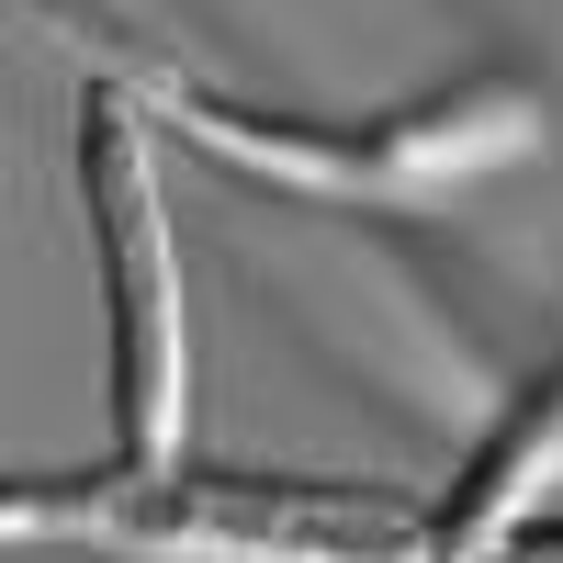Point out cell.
<instances>
[{
	"label": "cell",
	"instance_id": "3957f363",
	"mask_svg": "<svg viewBox=\"0 0 563 563\" xmlns=\"http://www.w3.org/2000/svg\"><path fill=\"white\" fill-rule=\"evenodd\" d=\"M552 474H563V372H552V395L519 406V429H507V440L474 462V474H462V496L440 507V530H429V541H496V530L519 519V507H530Z\"/></svg>",
	"mask_w": 563,
	"mask_h": 563
},
{
	"label": "cell",
	"instance_id": "7a4b0ae2",
	"mask_svg": "<svg viewBox=\"0 0 563 563\" xmlns=\"http://www.w3.org/2000/svg\"><path fill=\"white\" fill-rule=\"evenodd\" d=\"M169 113L192 124L214 158L271 169V180H316V192H406V180H462V169H496V158L530 135V102H519L507 79L462 90V102H429V113H406V124H372V135L225 113V102H203V90H169Z\"/></svg>",
	"mask_w": 563,
	"mask_h": 563
},
{
	"label": "cell",
	"instance_id": "6da1fadb",
	"mask_svg": "<svg viewBox=\"0 0 563 563\" xmlns=\"http://www.w3.org/2000/svg\"><path fill=\"white\" fill-rule=\"evenodd\" d=\"M79 180H90V225H102V271H113V406H124V451L169 462L180 440V282H169V238H158V192L135 158L124 102L79 113Z\"/></svg>",
	"mask_w": 563,
	"mask_h": 563
}]
</instances>
